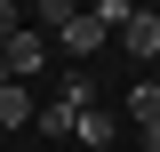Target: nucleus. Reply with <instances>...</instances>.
<instances>
[{
  "mask_svg": "<svg viewBox=\"0 0 160 152\" xmlns=\"http://www.w3.org/2000/svg\"><path fill=\"white\" fill-rule=\"evenodd\" d=\"M120 40L136 48V64H160V8H136V16L120 24Z\"/></svg>",
  "mask_w": 160,
  "mask_h": 152,
  "instance_id": "nucleus-1",
  "label": "nucleus"
},
{
  "mask_svg": "<svg viewBox=\"0 0 160 152\" xmlns=\"http://www.w3.org/2000/svg\"><path fill=\"white\" fill-rule=\"evenodd\" d=\"M0 56H8V80H24V72H32L40 56H48V32H40V24H24V32L8 40V48H0Z\"/></svg>",
  "mask_w": 160,
  "mask_h": 152,
  "instance_id": "nucleus-2",
  "label": "nucleus"
},
{
  "mask_svg": "<svg viewBox=\"0 0 160 152\" xmlns=\"http://www.w3.org/2000/svg\"><path fill=\"white\" fill-rule=\"evenodd\" d=\"M128 120H136V128H144V144H152V136H160V80H152V72H144L136 88H128Z\"/></svg>",
  "mask_w": 160,
  "mask_h": 152,
  "instance_id": "nucleus-3",
  "label": "nucleus"
},
{
  "mask_svg": "<svg viewBox=\"0 0 160 152\" xmlns=\"http://www.w3.org/2000/svg\"><path fill=\"white\" fill-rule=\"evenodd\" d=\"M56 40H64V48H72V56H96V48H104V40H112V32H104V24H96V16H88V8H80V16H72V24H64V32H56Z\"/></svg>",
  "mask_w": 160,
  "mask_h": 152,
  "instance_id": "nucleus-4",
  "label": "nucleus"
},
{
  "mask_svg": "<svg viewBox=\"0 0 160 152\" xmlns=\"http://www.w3.org/2000/svg\"><path fill=\"white\" fill-rule=\"evenodd\" d=\"M0 128H32V96H24V80L0 88Z\"/></svg>",
  "mask_w": 160,
  "mask_h": 152,
  "instance_id": "nucleus-5",
  "label": "nucleus"
},
{
  "mask_svg": "<svg viewBox=\"0 0 160 152\" xmlns=\"http://www.w3.org/2000/svg\"><path fill=\"white\" fill-rule=\"evenodd\" d=\"M72 136H80V144H112V136H120V120H112V112H96V104H88V112L72 120Z\"/></svg>",
  "mask_w": 160,
  "mask_h": 152,
  "instance_id": "nucleus-6",
  "label": "nucleus"
},
{
  "mask_svg": "<svg viewBox=\"0 0 160 152\" xmlns=\"http://www.w3.org/2000/svg\"><path fill=\"white\" fill-rule=\"evenodd\" d=\"M32 16H40V32L56 40V32H64V24H72V16H80V0H32Z\"/></svg>",
  "mask_w": 160,
  "mask_h": 152,
  "instance_id": "nucleus-7",
  "label": "nucleus"
},
{
  "mask_svg": "<svg viewBox=\"0 0 160 152\" xmlns=\"http://www.w3.org/2000/svg\"><path fill=\"white\" fill-rule=\"evenodd\" d=\"M72 120H80V104L64 96V104H48V112H32V128H48V136H72Z\"/></svg>",
  "mask_w": 160,
  "mask_h": 152,
  "instance_id": "nucleus-8",
  "label": "nucleus"
},
{
  "mask_svg": "<svg viewBox=\"0 0 160 152\" xmlns=\"http://www.w3.org/2000/svg\"><path fill=\"white\" fill-rule=\"evenodd\" d=\"M88 16H96V24H104V32H120V24L136 16V0H96V8H88Z\"/></svg>",
  "mask_w": 160,
  "mask_h": 152,
  "instance_id": "nucleus-9",
  "label": "nucleus"
},
{
  "mask_svg": "<svg viewBox=\"0 0 160 152\" xmlns=\"http://www.w3.org/2000/svg\"><path fill=\"white\" fill-rule=\"evenodd\" d=\"M16 32H24V24H16V0H0V48H8Z\"/></svg>",
  "mask_w": 160,
  "mask_h": 152,
  "instance_id": "nucleus-10",
  "label": "nucleus"
},
{
  "mask_svg": "<svg viewBox=\"0 0 160 152\" xmlns=\"http://www.w3.org/2000/svg\"><path fill=\"white\" fill-rule=\"evenodd\" d=\"M0 88H8V56H0Z\"/></svg>",
  "mask_w": 160,
  "mask_h": 152,
  "instance_id": "nucleus-11",
  "label": "nucleus"
},
{
  "mask_svg": "<svg viewBox=\"0 0 160 152\" xmlns=\"http://www.w3.org/2000/svg\"><path fill=\"white\" fill-rule=\"evenodd\" d=\"M152 152H160V136H152Z\"/></svg>",
  "mask_w": 160,
  "mask_h": 152,
  "instance_id": "nucleus-12",
  "label": "nucleus"
}]
</instances>
